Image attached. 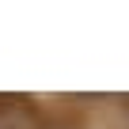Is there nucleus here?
<instances>
[{
  "label": "nucleus",
  "mask_w": 129,
  "mask_h": 129,
  "mask_svg": "<svg viewBox=\"0 0 129 129\" xmlns=\"http://www.w3.org/2000/svg\"><path fill=\"white\" fill-rule=\"evenodd\" d=\"M0 129H38L23 106H0Z\"/></svg>",
  "instance_id": "1"
}]
</instances>
